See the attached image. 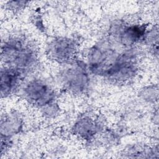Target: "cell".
Wrapping results in <instances>:
<instances>
[{
	"label": "cell",
	"mask_w": 159,
	"mask_h": 159,
	"mask_svg": "<svg viewBox=\"0 0 159 159\" xmlns=\"http://www.w3.org/2000/svg\"><path fill=\"white\" fill-rule=\"evenodd\" d=\"M61 80L65 88L75 93L84 92L89 85V75L85 63L75 61L61 73Z\"/></svg>",
	"instance_id": "obj_3"
},
{
	"label": "cell",
	"mask_w": 159,
	"mask_h": 159,
	"mask_svg": "<svg viewBox=\"0 0 159 159\" xmlns=\"http://www.w3.org/2000/svg\"><path fill=\"white\" fill-rule=\"evenodd\" d=\"M24 99L30 104L42 108L55 101L52 87L42 80L34 79L27 82L22 90Z\"/></svg>",
	"instance_id": "obj_2"
},
{
	"label": "cell",
	"mask_w": 159,
	"mask_h": 159,
	"mask_svg": "<svg viewBox=\"0 0 159 159\" xmlns=\"http://www.w3.org/2000/svg\"><path fill=\"white\" fill-rule=\"evenodd\" d=\"M157 89H154L153 88H147L143 89L142 91V96L143 97V98L145 100V101H154L155 99V96H157Z\"/></svg>",
	"instance_id": "obj_10"
},
{
	"label": "cell",
	"mask_w": 159,
	"mask_h": 159,
	"mask_svg": "<svg viewBox=\"0 0 159 159\" xmlns=\"http://www.w3.org/2000/svg\"><path fill=\"white\" fill-rule=\"evenodd\" d=\"M27 2L25 1H9L7 3V6L9 7L10 9L12 10H19L22 7L25 5Z\"/></svg>",
	"instance_id": "obj_11"
},
{
	"label": "cell",
	"mask_w": 159,
	"mask_h": 159,
	"mask_svg": "<svg viewBox=\"0 0 159 159\" xmlns=\"http://www.w3.org/2000/svg\"><path fill=\"white\" fill-rule=\"evenodd\" d=\"M50 58L58 63H70L76 55V45L73 40L66 37H58L52 40L48 45Z\"/></svg>",
	"instance_id": "obj_5"
},
{
	"label": "cell",
	"mask_w": 159,
	"mask_h": 159,
	"mask_svg": "<svg viewBox=\"0 0 159 159\" xmlns=\"http://www.w3.org/2000/svg\"><path fill=\"white\" fill-rule=\"evenodd\" d=\"M98 124L91 118L84 117L79 119L74 126L75 132L84 139L93 137L98 130Z\"/></svg>",
	"instance_id": "obj_8"
},
{
	"label": "cell",
	"mask_w": 159,
	"mask_h": 159,
	"mask_svg": "<svg viewBox=\"0 0 159 159\" xmlns=\"http://www.w3.org/2000/svg\"><path fill=\"white\" fill-rule=\"evenodd\" d=\"M24 76L18 71L2 66L1 70V98H7L17 89Z\"/></svg>",
	"instance_id": "obj_7"
},
{
	"label": "cell",
	"mask_w": 159,
	"mask_h": 159,
	"mask_svg": "<svg viewBox=\"0 0 159 159\" xmlns=\"http://www.w3.org/2000/svg\"><path fill=\"white\" fill-rule=\"evenodd\" d=\"M147 32L143 24L120 25L112 29L115 40L120 45L128 48L144 40Z\"/></svg>",
	"instance_id": "obj_4"
},
{
	"label": "cell",
	"mask_w": 159,
	"mask_h": 159,
	"mask_svg": "<svg viewBox=\"0 0 159 159\" xmlns=\"http://www.w3.org/2000/svg\"><path fill=\"white\" fill-rule=\"evenodd\" d=\"M1 61L2 66L14 69L24 76L35 68L37 55L25 38L14 35L2 42Z\"/></svg>",
	"instance_id": "obj_1"
},
{
	"label": "cell",
	"mask_w": 159,
	"mask_h": 159,
	"mask_svg": "<svg viewBox=\"0 0 159 159\" xmlns=\"http://www.w3.org/2000/svg\"><path fill=\"white\" fill-rule=\"evenodd\" d=\"M42 114L44 116L51 118L54 117L56 115H57L59 111V107L56 102H53L42 108Z\"/></svg>",
	"instance_id": "obj_9"
},
{
	"label": "cell",
	"mask_w": 159,
	"mask_h": 159,
	"mask_svg": "<svg viewBox=\"0 0 159 159\" xmlns=\"http://www.w3.org/2000/svg\"><path fill=\"white\" fill-rule=\"evenodd\" d=\"M23 119L16 112L7 114L1 117V141L10 143L11 138L22 130Z\"/></svg>",
	"instance_id": "obj_6"
}]
</instances>
